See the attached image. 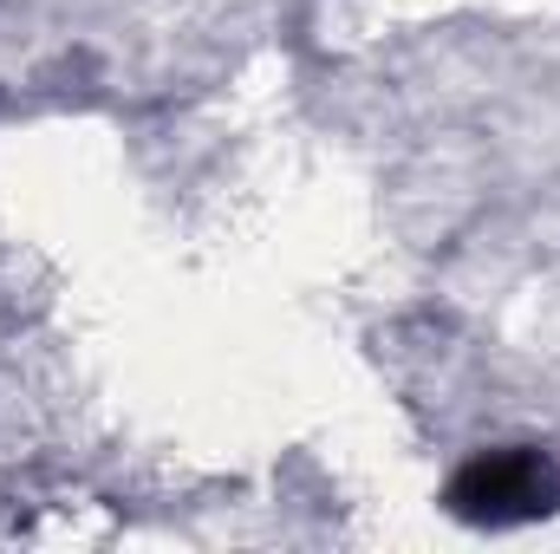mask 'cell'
Instances as JSON below:
<instances>
[{
	"instance_id": "1",
	"label": "cell",
	"mask_w": 560,
	"mask_h": 554,
	"mask_svg": "<svg viewBox=\"0 0 560 554\" xmlns=\"http://www.w3.org/2000/svg\"><path fill=\"white\" fill-rule=\"evenodd\" d=\"M450 516L476 522V529H522V522H548L560 516V457L535 443H509V450H482L469 457L450 489H443Z\"/></svg>"
}]
</instances>
